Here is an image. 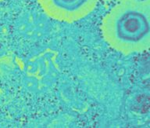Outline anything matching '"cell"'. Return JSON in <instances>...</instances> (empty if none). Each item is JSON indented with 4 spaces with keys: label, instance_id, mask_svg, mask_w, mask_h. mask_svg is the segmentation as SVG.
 Segmentation results:
<instances>
[{
    "label": "cell",
    "instance_id": "cell-1",
    "mask_svg": "<svg viewBox=\"0 0 150 128\" xmlns=\"http://www.w3.org/2000/svg\"><path fill=\"white\" fill-rule=\"evenodd\" d=\"M102 31L109 44L124 54L140 53L150 46L149 0H123L103 21Z\"/></svg>",
    "mask_w": 150,
    "mask_h": 128
},
{
    "label": "cell",
    "instance_id": "cell-2",
    "mask_svg": "<svg viewBox=\"0 0 150 128\" xmlns=\"http://www.w3.org/2000/svg\"><path fill=\"white\" fill-rule=\"evenodd\" d=\"M98 0H38L47 15L60 21L74 22L89 14Z\"/></svg>",
    "mask_w": 150,
    "mask_h": 128
}]
</instances>
